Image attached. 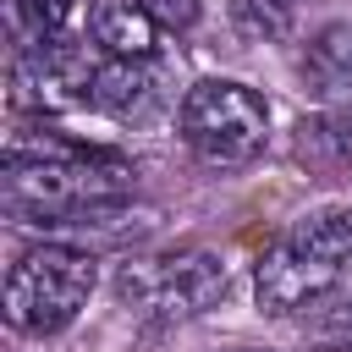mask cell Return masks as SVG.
Listing matches in <instances>:
<instances>
[{"instance_id": "obj_1", "label": "cell", "mask_w": 352, "mask_h": 352, "mask_svg": "<svg viewBox=\"0 0 352 352\" xmlns=\"http://www.w3.org/2000/svg\"><path fill=\"white\" fill-rule=\"evenodd\" d=\"M132 187H138V170L121 154L72 143L50 160L6 165V214L28 226H77L82 214H99L132 198Z\"/></svg>"}, {"instance_id": "obj_2", "label": "cell", "mask_w": 352, "mask_h": 352, "mask_svg": "<svg viewBox=\"0 0 352 352\" xmlns=\"http://www.w3.org/2000/svg\"><path fill=\"white\" fill-rule=\"evenodd\" d=\"M352 264V209H314L286 226L253 264V297L264 314H308L324 302Z\"/></svg>"}, {"instance_id": "obj_3", "label": "cell", "mask_w": 352, "mask_h": 352, "mask_svg": "<svg viewBox=\"0 0 352 352\" xmlns=\"http://www.w3.org/2000/svg\"><path fill=\"white\" fill-rule=\"evenodd\" d=\"M94 280L99 264L88 248H66V242L28 248L6 275V324L22 336H55L82 314Z\"/></svg>"}, {"instance_id": "obj_4", "label": "cell", "mask_w": 352, "mask_h": 352, "mask_svg": "<svg viewBox=\"0 0 352 352\" xmlns=\"http://www.w3.org/2000/svg\"><path fill=\"white\" fill-rule=\"evenodd\" d=\"M270 138V104L258 88L231 77H204L182 99V143L204 165H248Z\"/></svg>"}, {"instance_id": "obj_5", "label": "cell", "mask_w": 352, "mask_h": 352, "mask_svg": "<svg viewBox=\"0 0 352 352\" xmlns=\"http://www.w3.org/2000/svg\"><path fill=\"white\" fill-rule=\"evenodd\" d=\"M121 297L154 319H192L226 297V264L204 248H176L160 258H132L121 270Z\"/></svg>"}, {"instance_id": "obj_6", "label": "cell", "mask_w": 352, "mask_h": 352, "mask_svg": "<svg viewBox=\"0 0 352 352\" xmlns=\"http://www.w3.org/2000/svg\"><path fill=\"white\" fill-rule=\"evenodd\" d=\"M88 33L104 60H154L160 50V16L148 11V0H94Z\"/></svg>"}, {"instance_id": "obj_7", "label": "cell", "mask_w": 352, "mask_h": 352, "mask_svg": "<svg viewBox=\"0 0 352 352\" xmlns=\"http://www.w3.org/2000/svg\"><path fill=\"white\" fill-rule=\"evenodd\" d=\"M154 99H160V66L154 60H94V77H88V104L94 110L132 121Z\"/></svg>"}, {"instance_id": "obj_8", "label": "cell", "mask_w": 352, "mask_h": 352, "mask_svg": "<svg viewBox=\"0 0 352 352\" xmlns=\"http://www.w3.org/2000/svg\"><path fill=\"white\" fill-rule=\"evenodd\" d=\"M72 22H77V0H11V33H16V50L72 44Z\"/></svg>"}, {"instance_id": "obj_9", "label": "cell", "mask_w": 352, "mask_h": 352, "mask_svg": "<svg viewBox=\"0 0 352 352\" xmlns=\"http://www.w3.org/2000/svg\"><path fill=\"white\" fill-rule=\"evenodd\" d=\"M302 72H308V82H314L319 94H346V99H352V28H346V22L324 28V33L308 44Z\"/></svg>"}, {"instance_id": "obj_10", "label": "cell", "mask_w": 352, "mask_h": 352, "mask_svg": "<svg viewBox=\"0 0 352 352\" xmlns=\"http://www.w3.org/2000/svg\"><path fill=\"white\" fill-rule=\"evenodd\" d=\"M302 341L319 352H352V292H330L324 302L308 308Z\"/></svg>"}, {"instance_id": "obj_11", "label": "cell", "mask_w": 352, "mask_h": 352, "mask_svg": "<svg viewBox=\"0 0 352 352\" xmlns=\"http://www.w3.org/2000/svg\"><path fill=\"white\" fill-rule=\"evenodd\" d=\"M302 132H314V143L336 160V165H352V99L346 104H336L330 116H319L314 126H302Z\"/></svg>"}, {"instance_id": "obj_12", "label": "cell", "mask_w": 352, "mask_h": 352, "mask_svg": "<svg viewBox=\"0 0 352 352\" xmlns=\"http://www.w3.org/2000/svg\"><path fill=\"white\" fill-rule=\"evenodd\" d=\"M148 11L160 16V28H192L198 0H148Z\"/></svg>"}]
</instances>
